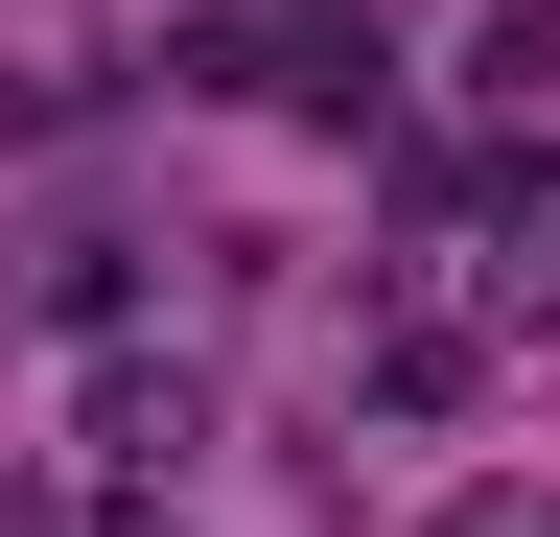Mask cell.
I'll return each mask as SVG.
<instances>
[{
	"label": "cell",
	"instance_id": "obj_1",
	"mask_svg": "<svg viewBox=\"0 0 560 537\" xmlns=\"http://www.w3.org/2000/svg\"><path fill=\"white\" fill-rule=\"evenodd\" d=\"M210 444V374H94V467H187Z\"/></svg>",
	"mask_w": 560,
	"mask_h": 537
},
{
	"label": "cell",
	"instance_id": "obj_2",
	"mask_svg": "<svg viewBox=\"0 0 560 537\" xmlns=\"http://www.w3.org/2000/svg\"><path fill=\"white\" fill-rule=\"evenodd\" d=\"M444 537H560V514H537V491H467V514H444Z\"/></svg>",
	"mask_w": 560,
	"mask_h": 537
}]
</instances>
